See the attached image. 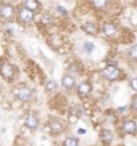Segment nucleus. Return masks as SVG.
<instances>
[{
	"mask_svg": "<svg viewBox=\"0 0 137 146\" xmlns=\"http://www.w3.org/2000/svg\"><path fill=\"white\" fill-rule=\"evenodd\" d=\"M16 18H18V22L19 23L28 24V23H31L32 20H34V18H35V13L23 5V7H19L18 11H16Z\"/></svg>",
	"mask_w": 137,
	"mask_h": 146,
	"instance_id": "nucleus-1",
	"label": "nucleus"
},
{
	"mask_svg": "<svg viewBox=\"0 0 137 146\" xmlns=\"http://www.w3.org/2000/svg\"><path fill=\"white\" fill-rule=\"evenodd\" d=\"M0 75L7 80H12L13 76L16 75V67L5 60L1 62L0 63Z\"/></svg>",
	"mask_w": 137,
	"mask_h": 146,
	"instance_id": "nucleus-2",
	"label": "nucleus"
},
{
	"mask_svg": "<svg viewBox=\"0 0 137 146\" xmlns=\"http://www.w3.org/2000/svg\"><path fill=\"white\" fill-rule=\"evenodd\" d=\"M16 15V9L15 7L7 3H1L0 4V18L5 20V22H11Z\"/></svg>",
	"mask_w": 137,
	"mask_h": 146,
	"instance_id": "nucleus-3",
	"label": "nucleus"
},
{
	"mask_svg": "<svg viewBox=\"0 0 137 146\" xmlns=\"http://www.w3.org/2000/svg\"><path fill=\"white\" fill-rule=\"evenodd\" d=\"M120 74H121V71H120V68L117 66H114V64H108V66L102 70V76H104L106 80H110V82L118 79Z\"/></svg>",
	"mask_w": 137,
	"mask_h": 146,
	"instance_id": "nucleus-4",
	"label": "nucleus"
},
{
	"mask_svg": "<svg viewBox=\"0 0 137 146\" xmlns=\"http://www.w3.org/2000/svg\"><path fill=\"white\" fill-rule=\"evenodd\" d=\"M49 130L51 135H61L65 131V125L61 119H58L55 117H51L49 119Z\"/></svg>",
	"mask_w": 137,
	"mask_h": 146,
	"instance_id": "nucleus-5",
	"label": "nucleus"
},
{
	"mask_svg": "<svg viewBox=\"0 0 137 146\" xmlns=\"http://www.w3.org/2000/svg\"><path fill=\"white\" fill-rule=\"evenodd\" d=\"M15 95H16V98L20 102H28V101H31V98H32V90L30 87L24 86V84H22V86L16 87Z\"/></svg>",
	"mask_w": 137,
	"mask_h": 146,
	"instance_id": "nucleus-6",
	"label": "nucleus"
},
{
	"mask_svg": "<svg viewBox=\"0 0 137 146\" xmlns=\"http://www.w3.org/2000/svg\"><path fill=\"white\" fill-rule=\"evenodd\" d=\"M24 126H26L27 129H30V130H36L38 126H39V119H38V117H36L34 113L27 114L26 118H24Z\"/></svg>",
	"mask_w": 137,
	"mask_h": 146,
	"instance_id": "nucleus-7",
	"label": "nucleus"
},
{
	"mask_svg": "<svg viewBox=\"0 0 137 146\" xmlns=\"http://www.w3.org/2000/svg\"><path fill=\"white\" fill-rule=\"evenodd\" d=\"M122 131L125 134H136L137 133V123L133 119H125L122 122Z\"/></svg>",
	"mask_w": 137,
	"mask_h": 146,
	"instance_id": "nucleus-8",
	"label": "nucleus"
},
{
	"mask_svg": "<svg viewBox=\"0 0 137 146\" xmlns=\"http://www.w3.org/2000/svg\"><path fill=\"white\" fill-rule=\"evenodd\" d=\"M101 31L102 34L105 36H114L116 35V32H117V27L113 24V23L110 22H104L102 23V26H101Z\"/></svg>",
	"mask_w": 137,
	"mask_h": 146,
	"instance_id": "nucleus-9",
	"label": "nucleus"
},
{
	"mask_svg": "<svg viewBox=\"0 0 137 146\" xmlns=\"http://www.w3.org/2000/svg\"><path fill=\"white\" fill-rule=\"evenodd\" d=\"M92 83L90 82H82L77 86V94L80 95V97H88L89 94L92 93Z\"/></svg>",
	"mask_w": 137,
	"mask_h": 146,
	"instance_id": "nucleus-10",
	"label": "nucleus"
},
{
	"mask_svg": "<svg viewBox=\"0 0 137 146\" xmlns=\"http://www.w3.org/2000/svg\"><path fill=\"white\" fill-rule=\"evenodd\" d=\"M100 138H101V142L104 145L109 146L112 142L114 141V134H113V131L109 130V129H104L101 131V134H100Z\"/></svg>",
	"mask_w": 137,
	"mask_h": 146,
	"instance_id": "nucleus-11",
	"label": "nucleus"
},
{
	"mask_svg": "<svg viewBox=\"0 0 137 146\" xmlns=\"http://www.w3.org/2000/svg\"><path fill=\"white\" fill-rule=\"evenodd\" d=\"M61 83H62V87L66 90H71L74 89L75 86V78L71 74H65L61 79Z\"/></svg>",
	"mask_w": 137,
	"mask_h": 146,
	"instance_id": "nucleus-12",
	"label": "nucleus"
},
{
	"mask_svg": "<svg viewBox=\"0 0 137 146\" xmlns=\"http://www.w3.org/2000/svg\"><path fill=\"white\" fill-rule=\"evenodd\" d=\"M82 30H84L88 35H97L98 31H101V30L98 28L97 24H96V23H93V22L85 23L84 26H82Z\"/></svg>",
	"mask_w": 137,
	"mask_h": 146,
	"instance_id": "nucleus-13",
	"label": "nucleus"
},
{
	"mask_svg": "<svg viewBox=\"0 0 137 146\" xmlns=\"http://www.w3.org/2000/svg\"><path fill=\"white\" fill-rule=\"evenodd\" d=\"M24 7L26 8H28L30 11H32V12H39L40 11V3L39 0H24Z\"/></svg>",
	"mask_w": 137,
	"mask_h": 146,
	"instance_id": "nucleus-14",
	"label": "nucleus"
},
{
	"mask_svg": "<svg viewBox=\"0 0 137 146\" xmlns=\"http://www.w3.org/2000/svg\"><path fill=\"white\" fill-rule=\"evenodd\" d=\"M80 117H81L80 107H78V106H73L70 109V122H71V123H75L77 121L80 119Z\"/></svg>",
	"mask_w": 137,
	"mask_h": 146,
	"instance_id": "nucleus-15",
	"label": "nucleus"
},
{
	"mask_svg": "<svg viewBox=\"0 0 137 146\" xmlns=\"http://www.w3.org/2000/svg\"><path fill=\"white\" fill-rule=\"evenodd\" d=\"M63 146H80V139L77 137H67L63 141Z\"/></svg>",
	"mask_w": 137,
	"mask_h": 146,
	"instance_id": "nucleus-16",
	"label": "nucleus"
},
{
	"mask_svg": "<svg viewBox=\"0 0 137 146\" xmlns=\"http://www.w3.org/2000/svg\"><path fill=\"white\" fill-rule=\"evenodd\" d=\"M46 91L47 93H53V91H57L58 89V84L55 80H47V83H46Z\"/></svg>",
	"mask_w": 137,
	"mask_h": 146,
	"instance_id": "nucleus-17",
	"label": "nucleus"
},
{
	"mask_svg": "<svg viewBox=\"0 0 137 146\" xmlns=\"http://www.w3.org/2000/svg\"><path fill=\"white\" fill-rule=\"evenodd\" d=\"M128 56L130 59H133V60H137V44H133L128 50Z\"/></svg>",
	"mask_w": 137,
	"mask_h": 146,
	"instance_id": "nucleus-18",
	"label": "nucleus"
},
{
	"mask_svg": "<svg viewBox=\"0 0 137 146\" xmlns=\"http://www.w3.org/2000/svg\"><path fill=\"white\" fill-rule=\"evenodd\" d=\"M92 3H93V5L96 7V8H105L106 7V3H108V0H92Z\"/></svg>",
	"mask_w": 137,
	"mask_h": 146,
	"instance_id": "nucleus-19",
	"label": "nucleus"
},
{
	"mask_svg": "<svg viewBox=\"0 0 137 146\" xmlns=\"http://www.w3.org/2000/svg\"><path fill=\"white\" fill-rule=\"evenodd\" d=\"M84 48H85V51L86 52H92L94 50V44L92 43V42H85L84 43Z\"/></svg>",
	"mask_w": 137,
	"mask_h": 146,
	"instance_id": "nucleus-20",
	"label": "nucleus"
},
{
	"mask_svg": "<svg viewBox=\"0 0 137 146\" xmlns=\"http://www.w3.org/2000/svg\"><path fill=\"white\" fill-rule=\"evenodd\" d=\"M129 86H130V89L134 90V91L137 93V76H136V78H132V79H130V82H129Z\"/></svg>",
	"mask_w": 137,
	"mask_h": 146,
	"instance_id": "nucleus-21",
	"label": "nucleus"
},
{
	"mask_svg": "<svg viewBox=\"0 0 137 146\" xmlns=\"http://www.w3.org/2000/svg\"><path fill=\"white\" fill-rule=\"evenodd\" d=\"M130 109L134 111H137V95L132 98V102H130Z\"/></svg>",
	"mask_w": 137,
	"mask_h": 146,
	"instance_id": "nucleus-22",
	"label": "nucleus"
},
{
	"mask_svg": "<svg viewBox=\"0 0 137 146\" xmlns=\"http://www.w3.org/2000/svg\"><path fill=\"white\" fill-rule=\"evenodd\" d=\"M57 9H58V12L63 13V15H67V11H66V8H65V7H62V5H58V7H57Z\"/></svg>",
	"mask_w": 137,
	"mask_h": 146,
	"instance_id": "nucleus-23",
	"label": "nucleus"
}]
</instances>
